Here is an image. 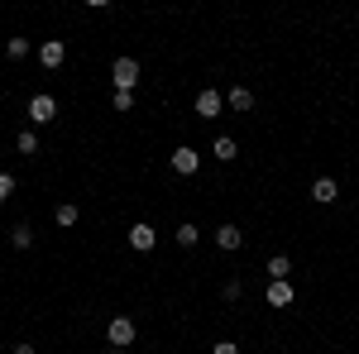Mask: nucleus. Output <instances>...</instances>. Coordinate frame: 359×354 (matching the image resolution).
<instances>
[{
    "mask_svg": "<svg viewBox=\"0 0 359 354\" xmlns=\"http://www.w3.org/2000/svg\"><path fill=\"white\" fill-rule=\"evenodd\" d=\"M10 245H15V249H29V245H34V230H29V225H15V230H10Z\"/></svg>",
    "mask_w": 359,
    "mask_h": 354,
    "instance_id": "nucleus-17",
    "label": "nucleus"
},
{
    "mask_svg": "<svg viewBox=\"0 0 359 354\" xmlns=\"http://www.w3.org/2000/svg\"><path fill=\"white\" fill-rule=\"evenodd\" d=\"M154 245H158V235H154V225H149V220H139V225H130V249H139V254H149Z\"/></svg>",
    "mask_w": 359,
    "mask_h": 354,
    "instance_id": "nucleus-7",
    "label": "nucleus"
},
{
    "mask_svg": "<svg viewBox=\"0 0 359 354\" xmlns=\"http://www.w3.org/2000/svg\"><path fill=\"white\" fill-rule=\"evenodd\" d=\"M5 57H15V62L29 57V39H10V43H5Z\"/></svg>",
    "mask_w": 359,
    "mask_h": 354,
    "instance_id": "nucleus-19",
    "label": "nucleus"
},
{
    "mask_svg": "<svg viewBox=\"0 0 359 354\" xmlns=\"http://www.w3.org/2000/svg\"><path fill=\"white\" fill-rule=\"evenodd\" d=\"M39 62H43L48 72H57V67L67 62V43H62V39H48V43H39Z\"/></svg>",
    "mask_w": 359,
    "mask_h": 354,
    "instance_id": "nucleus-5",
    "label": "nucleus"
},
{
    "mask_svg": "<svg viewBox=\"0 0 359 354\" xmlns=\"http://www.w3.org/2000/svg\"><path fill=\"white\" fill-rule=\"evenodd\" d=\"M235 154H240V144L230 135H221L216 144H211V158H221V163H235Z\"/></svg>",
    "mask_w": 359,
    "mask_h": 354,
    "instance_id": "nucleus-13",
    "label": "nucleus"
},
{
    "mask_svg": "<svg viewBox=\"0 0 359 354\" xmlns=\"http://www.w3.org/2000/svg\"><path fill=\"white\" fill-rule=\"evenodd\" d=\"M53 220L62 225V230H72V225H77V206H72V201H62V206L53 211Z\"/></svg>",
    "mask_w": 359,
    "mask_h": 354,
    "instance_id": "nucleus-15",
    "label": "nucleus"
},
{
    "mask_svg": "<svg viewBox=\"0 0 359 354\" xmlns=\"http://www.w3.org/2000/svg\"><path fill=\"white\" fill-rule=\"evenodd\" d=\"M264 273H269L273 282H287V273H292V259H287V254H273V259L264 264Z\"/></svg>",
    "mask_w": 359,
    "mask_h": 354,
    "instance_id": "nucleus-12",
    "label": "nucleus"
},
{
    "mask_svg": "<svg viewBox=\"0 0 359 354\" xmlns=\"http://www.w3.org/2000/svg\"><path fill=\"white\" fill-rule=\"evenodd\" d=\"M111 82H115V91H135L139 86V62L135 57H115L111 62Z\"/></svg>",
    "mask_w": 359,
    "mask_h": 354,
    "instance_id": "nucleus-1",
    "label": "nucleus"
},
{
    "mask_svg": "<svg viewBox=\"0 0 359 354\" xmlns=\"http://www.w3.org/2000/svg\"><path fill=\"white\" fill-rule=\"evenodd\" d=\"M216 245H221L225 254H235V249L245 245V230H240V225H230V220H225V225H216Z\"/></svg>",
    "mask_w": 359,
    "mask_h": 354,
    "instance_id": "nucleus-8",
    "label": "nucleus"
},
{
    "mask_svg": "<svg viewBox=\"0 0 359 354\" xmlns=\"http://www.w3.org/2000/svg\"><path fill=\"white\" fill-rule=\"evenodd\" d=\"M101 354H130V350H115V345H106V350H101Z\"/></svg>",
    "mask_w": 359,
    "mask_h": 354,
    "instance_id": "nucleus-24",
    "label": "nucleus"
},
{
    "mask_svg": "<svg viewBox=\"0 0 359 354\" xmlns=\"http://www.w3.org/2000/svg\"><path fill=\"white\" fill-rule=\"evenodd\" d=\"M211 354H240V345H235V340H221V345H216Z\"/></svg>",
    "mask_w": 359,
    "mask_h": 354,
    "instance_id": "nucleus-22",
    "label": "nucleus"
},
{
    "mask_svg": "<svg viewBox=\"0 0 359 354\" xmlns=\"http://www.w3.org/2000/svg\"><path fill=\"white\" fill-rule=\"evenodd\" d=\"M264 301H269V306H292V301H297V292H292V282H269Z\"/></svg>",
    "mask_w": 359,
    "mask_h": 354,
    "instance_id": "nucleus-11",
    "label": "nucleus"
},
{
    "mask_svg": "<svg viewBox=\"0 0 359 354\" xmlns=\"http://www.w3.org/2000/svg\"><path fill=\"white\" fill-rule=\"evenodd\" d=\"M111 106L120 110V115H130V110H135V91H115V96H111Z\"/></svg>",
    "mask_w": 359,
    "mask_h": 354,
    "instance_id": "nucleus-18",
    "label": "nucleus"
},
{
    "mask_svg": "<svg viewBox=\"0 0 359 354\" xmlns=\"http://www.w3.org/2000/svg\"><path fill=\"white\" fill-rule=\"evenodd\" d=\"M29 120H34V125H53V120H57V101L48 96V91L29 96Z\"/></svg>",
    "mask_w": 359,
    "mask_h": 354,
    "instance_id": "nucleus-2",
    "label": "nucleus"
},
{
    "mask_svg": "<svg viewBox=\"0 0 359 354\" xmlns=\"http://www.w3.org/2000/svg\"><path fill=\"white\" fill-rule=\"evenodd\" d=\"M106 340H111L115 350H130V345H135V321H130V316H115L111 326H106Z\"/></svg>",
    "mask_w": 359,
    "mask_h": 354,
    "instance_id": "nucleus-3",
    "label": "nucleus"
},
{
    "mask_svg": "<svg viewBox=\"0 0 359 354\" xmlns=\"http://www.w3.org/2000/svg\"><path fill=\"white\" fill-rule=\"evenodd\" d=\"M240 292H245V282H240V278H230V282L221 287V297H225V301H240Z\"/></svg>",
    "mask_w": 359,
    "mask_h": 354,
    "instance_id": "nucleus-20",
    "label": "nucleus"
},
{
    "mask_svg": "<svg viewBox=\"0 0 359 354\" xmlns=\"http://www.w3.org/2000/svg\"><path fill=\"white\" fill-rule=\"evenodd\" d=\"M196 240H201V225H192V220H182V225H177V245H182V249H192Z\"/></svg>",
    "mask_w": 359,
    "mask_h": 354,
    "instance_id": "nucleus-14",
    "label": "nucleus"
},
{
    "mask_svg": "<svg viewBox=\"0 0 359 354\" xmlns=\"http://www.w3.org/2000/svg\"><path fill=\"white\" fill-rule=\"evenodd\" d=\"M15 354H39V350H34V345H15Z\"/></svg>",
    "mask_w": 359,
    "mask_h": 354,
    "instance_id": "nucleus-23",
    "label": "nucleus"
},
{
    "mask_svg": "<svg viewBox=\"0 0 359 354\" xmlns=\"http://www.w3.org/2000/svg\"><path fill=\"white\" fill-rule=\"evenodd\" d=\"M196 168H201V154H196L192 144H182V149H172V172H177V177H192Z\"/></svg>",
    "mask_w": 359,
    "mask_h": 354,
    "instance_id": "nucleus-4",
    "label": "nucleus"
},
{
    "mask_svg": "<svg viewBox=\"0 0 359 354\" xmlns=\"http://www.w3.org/2000/svg\"><path fill=\"white\" fill-rule=\"evenodd\" d=\"M10 191H15V177H10V172H0V201H5Z\"/></svg>",
    "mask_w": 359,
    "mask_h": 354,
    "instance_id": "nucleus-21",
    "label": "nucleus"
},
{
    "mask_svg": "<svg viewBox=\"0 0 359 354\" xmlns=\"http://www.w3.org/2000/svg\"><path fill=\"white\" fill-rule=\"evenodd\" d=\"M221 110H225V96L216 91V86H206V91L196 96V115H201V120H216Z\"/></svg>",
    "mask_w": 359,
    "mask_h": 354,
    "instance_id": "nucleus-6",
    "label": "nucleus"
},
{
    "mask_svg": "<svg viewBox=\"0 0 359 354\" xmlns=\"http://www.w3.org/2000/svg\"><path fill=\"white\" fill-rule=\"evenodd\" d=\"M15 149H20V154H39V135H34V130H20V135H15Z\"/></svg>",
    "mask_w": 359,
    "mask_h": 354,
    "instance_id": "nucleus-16",
    "label": "nucleus"
},
{
    "mask_svg": "<svg viewBox=\"0 0 359 354\" xmlns=\"http://www.w3.org/2000/svg\"><path fill=\"white\" fill-rule=\"evenodd\" d=\"M335 196H340V182H335V177H316V182H311V201H316V206H331Z\"/></svg>",
    "mask_w": 359,
    "mask_h": 354,
    "instance_id": "nucleus-9",
    "label": "nucleus"
},
{
    "mask_svg": "<svg viewBox=\"0 0 359 354\" xmlns=\"http://www.w3.org/2000/svg\"><path fill=\"white\" fill-rule=\"evenodd\" d=\"M225 106L235 110V115H245V110H254V91L249 86H230L225 91Z\"/></svg>",
    "mask_w": 359,
    "mask_h": 354,
    "instance_id": "nucleus-10",
    "label": "nucleus"
}]
</instances>
